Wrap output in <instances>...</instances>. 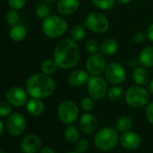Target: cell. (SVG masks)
Wrapping results in <instances>:
<instances>
[{"instance_id": "1", "label": "cell", "mask_w": 153, "mask_h": 153, "mask_svg": "<svg viewBox=\"0 0 153 153\" xmlns=\"http://www.w3.org/2000/svg\"><path fill=\"white\" fill-rule=\"evenodd\" d=\"M80 58V48L78 42L70 37L61 39L54 48L53 59L59 68L70 69L75 68L79 63Z\"/></svg>"}, {"instance_id": "2", "label": "cell", "mask_w": 153, "mask_h": 153, "mask_svg": "<svg viewBox=\"0 0 153 153\" xmlns=\"http://www.w3.org/2000/svg\"><path fill=\"white\" fill-rule=\"evenodd\" d=\"M56 88V83L51 76L35 73L29 76L26 81V91L33 98H46L51 97Z\"/></svg>"}, {"instance_id": "3", "label": "cell", "mask_w": 153, "mask_h": 153, "mask_svg": "<svg viewBox=\"0 0 153 153\" xmlns=\"http://www.w3.org/2000/svg\"><path fill=\"white\" fill-rule=\"evenodd\" d=\"M42 30L48 38L59 39L66 33L68 23L61 16L51 15L42 20Z\"/></svg>"}, {"instance_id": "4", "label": "cell", "mask_w": 153, "mask_h": 153, "mask_svg": "<svg viewBox=\"0 0 153 153\" xmlns=\"http://www.w3.org/2000/svg\"><path fill=\"white\" fill-rule=\"evenodd\" d=\"M119 138L118 132L114 128L104 127L95 134L94 144L101 151H109L117 145Z\"/></svg>"}, {"instance_id": "5", "label": "cell", "mask_w": 153, "mask_h": 153, "mask_svg": "<svg viewBox=\"0 0 153 153\" xmlns=\"http://www.w3.org/2000/svg\"><path fill=\"white\" fill-rule=\"evenodd\" d=\"M126 104L133 108L140 109L149 104V92L141 86L133 85L130 86L124 94Z\"/></svg>"}, {"instance_id": "6", "label": "cell", "mask_w": 153, "mask_h": 153, "mask_svg": "<svg viewBox=\"0 0 153 153\" xmlns=\"http://www.w3.org/2000/svg\"><path fill=\"white\" fill-rule=\"evenodd\" d=\"M83 25L90 32L98 34L106 33L110 26L108 18L99 11H93L89 13L86 16Z\"/></svg>"}, {"instance_id": "7", "label": "cell", "mask_w": 153, "mask_h": 153, "mask_svg": "<svg viewBox=\"0 0 153 153\" xmlns=\"http://www.w3.org/2000/svg\"><path fill=\"white\" fill-rule=\"evenodd\" d=\"M88 93L90 97L95 101H100L104 99L108 91V82L101 76H90L87 83Z\"/></svg>"}, {"instance_id": "8", "label": "cell", "mask_w": 153, "mask_h": 153, "mask_svg": "<svg viewBox=\"0 0 153 153\" xmlns=\"http://www.w3.org/2000/svg\"><path fill=\"white\" fill-rule=\"evenodd\" d=\"M58 116L63 123L72 124L79 119V107L71 100H64L58 107Z\"/></svg>"}, {"instance_id": "9", "label": "cell", "mask_w": 153, "mask_h": 153, "mask_svg": "<svg viewBox=\"0 0 153 153\" xmlns=\"http://www.w3.org/2000/svg\"><path fill=\"white\" fill-rule=\"evenodd\" d=\"M105 79L111 85H120L126 79V70L123 66L118 62L107 64L105 70Z\"/></svg>"}, {"instance_id": "10", "label": "cell", "mask_w": 153, "mask_h": 153, "mask_svg": "<svg viewBox=\"0 0 153 153\" xmlns=\"http://www.w3.org/2000/svg\"><path fill=\"white\" fill-rule=\"evenodd\" d=\"M25 117L20 113H12L6 122V130L13 137L20 136L25 131Z\"/></svg>"}, {"instance_id": "11", "label": "cell", "mask_w": 153, "mask_h": 153, "mask_svg": "<svg viewBox=\"0 0 153 153\" xmlns=\"http://www.w3.org/2000/svg\"><path fill=\"white\" fill-rule=\"evenodd\" d=\"M106 66V59L101 53L90 55L86 61V69L90 76H100L105 72Z\"/></svg>"}, {"instance_id": "12", "label": "cell", "mask_w": 153, "mask_h": 153, "mask_svg": "<svg viewBox=\"0 0 153 153\" xmlns=\"http://www.w3.org/2000/svg\"><path fill=\"white\" fill-rule=\"evenodd\" d=\"M28 93L21 87H12L6 93L7 101L15 107H22L28 102Z\"/></svg>"}, {"instance_id": "13", "label": "cell", "mask_w": 153, "mask_h": 153, "mask_svg": "<svg viewBox=\"0 0 153 153\" xmlns=\"http://www.w3.org/2000/svg\"><path fill=\"white\" fill-rule=\"evenodd\" d=\"M20 148L24 153H37L42 149V140L36 134H27L22 139Z\"/></svg>"}, {"instance_id": "14", "label": "cell", "mask_w": 153, "mask_h": 153, "mask_svg": "<svg viewBox=\"0 0 153 153\" xmlns=\"http://www.w3.org/2000/svg\"><path fill=\"white\" fill-rule=\"evenodd\" d=\"M119 142L121 146L124 149L128 150H135L140 147L141 139L137 132L128 131L126 132L122 133L119 138Z\"/></svg>"}, {"instance_id": "15", "label": "cell", "mask_w": 153, "mask_h": 153, "mask_svg": "<svg viewBox=\"0 0 153 153\" xmlns=\"http://www.w3.org/2000/svg\"><path fill=\"white\" fill-rule=\"evenodd\" d=\"M89 78L90 76L87 69H75L69 73L68 76V83L70 87L80 88L88 83Z\"/></svg>"}, {"instance_id": "16", "label": "cell", "mask_w": 153, "mask_h": 153, "mask_svg": "<svg viewBox=\"0 0 153 153\" xmlns=\"http://www.w3.org/2000/svg\"><path fill=\"white\" fill-rule=\"evenodd\" d=\"M80 0H58L57 11L61 16H71L79 10Z\"/></svg>"}, {"instance_id": "17", "label": "cell", "mask_w": 153, "mask_h": 153, "mask_svg": "<svg viewBox=\"0 0 153 153\" xmlns=\"http://www.w3.org/2000/svg\"><path fill=\"white\" fill-rule=\"evenodd\" d=\"M79 127L85 134H92L97 128V117L91 113H86L79 119Z\"/></svg>"}, {"instance_id": "18", "label": "cell", "mask_w": 153, "mask_h": 153, "mask_svg": "<svg viewBox=\"0 0 153 153\" xmlns=\"http://www.w3.org/2000/svg\"><path fill=\"white\" fill-rule=\"evenodd\" d=\"M132 79L135 83V85L144 87L150 81L149 73L147 69V68L143 66H137L132 70Z\"/></svg>"}, {"instance_id": "19", "label": "cell", "mask_w": 153, "mask_h": 153, "mask_svg": "<svg viewBox=\"0 0 153 153\" xmlns=\"http://www.w3.org/2000/svg\"><path fill=\"white\" fill-rule=\"evenodd\" d=\"M119 50V42L114 38H106L101 43L99 51L104 56H113Z\"/></svg>"}, {"instance_id": "20", "label": "cell", "mask_w": 153, "mask_h": 153, "mask_svg": "<svg viewBox=\"0 0 153 153\" xmlns=\"http://www.w3.org/2000/svg\"><path fill=\"white\" fill-rule=\"evenodd\" d=\"M139 64L147 68H153V46L149 45L144 47L138 57Z\"/></svg>"}, {"instance_id": "21", "label": "cell", "mask_w": 153, "mask_h": 153, "mask_svg": "<svg viewBox=\"0 0 153 153\" xmlns=\"http://www.w3.org/2000/svg\"><path fill=\"white\" fill-rule=\"evenodd\" d=\"M45 109L44 104L39 98H31L26 103V111L33 116H40L43 114Z\"/></svg>"}, {"instance_id": "22", "label": "cell", "mask_w": 153, "mask_h": 153, "mask_svg": "<svg viewBox=\"0 0 153 153\" xmlns=\"http://www.w3.org/2000/svg\"><path fill=\"white\" fill-rule=\"evenodd\" d=\"M9 36L14 42H22L27 36V29L21 24H16L11 26L9 31Z\"/></svg>"}, {"instance_id": "23", "label": "cell", "mask_w": 153, "mask_h": 153, "mask_svg": "<svg viewBox=\"0 0 153 153\" xmlns=\"http://www.w3.org/2000/svg\"><path fill=\"white\" fill-rule=\"evenodd\" d=\"M132 125H133V121H132L131 117L129 115L121 116L116 122V129L121 133L131 131Z\"/></svg>"}, {"instance_id": "24", "label": "cell", "mask_w": 153, "mask_h": 153, "mask_svg": "<svg viewBox=\"0 0 153 153\" xmlns=\"http://www.w3.org/2000/svg\"><path fill=\"white\" fill-rule=\"evenodd\" d=\"M64 137L70 143L76 142L79 140L80 131L78 127H76L72 124H68V126L64 131Z\"/></svg>"}, {"instance_id": "25", "label": "cell", "mask_w": 153, "mask_h": 153, "mask_svg": "<svg viewBox=\"0 0 153 153\" xmlns=\"http://www.w3.org/2000/svg\"><path fill=\"white\" fill-rule=\"evenodd\" d=\"M86 27L84 25L78 24L74 25L70 30V38L75 42H80L86 37Z\"/></svg>"}, {"instance_id": "26", "label": "cell", "mask_w": 153, "mask_h": 153, "mask_svg": "<svg viewBox=\"0 0 153 153\" xmlns=\"http://www.w3.org/2000/svg\"><path fill=\"white\" fill-rule=\"evenodd\" d=\"M50 3L42 1L37 4L35 7V15L40 19H45L51 14V7L49 5Z\"/></svg>"}, {"instance_id": "27", "label": "cell", "mask_w": 153, "mask_h": 153, "mask_svg": "<svg viewBox=\"0 0 153 153\" xmlns=\"http://www.w3.org/2000/svg\"><path fill=\"white\" fill-rule=\"evenodd\" d=\"M124 94V90L122 87H120L119 85H112V87L108 88L106 97L109 100L113 102H117L123 98Z\"/></svg>"}, {"instance_id": "28", "label": "cell", "mask_w": 153, "mask_h": 153, "mask_svg": "<svg viewBox=\"0 0 153 153\" xmlns=\"http://www.w3.org/2000/svg\"><path fill=\"white\" fill-rule=\"evenodd\" d=\"M58 65L56 63V61L54 60V59H45L42 65H41V70L43 74L51 76L53 75L57 69H58Z\"/></svg>"}, {"instance_id": "29", "label": "cell", "mask_w": 153, "mask_h": 153, "mask_svg": "<svg viewBox=\"0 0 153 153\" xmlns=\"http://www.w3.org/2000/svg\"><path fill=\"white\" fill-rule=\"evenodd\" d=\"M91 2L99 10L106 11L114 7L116 0H91Z\"/></svg>"}, {"instance_id": "30", "label": "cell", "mask_w": 153, "mask_h": 153, "mask_svg": "<svg viewBox=\"0 0 153 153\" xmlns=\"http://www.w3.org/2000/svg\"><path fill=\"white\" fill-rule=\"evenodd\" d=\"M80 106L82 110L87 113H91L96 107V101L90 97H85L80 102Z\"/></svg>"}, {"instance_id": "31", "label": "cell", "mask_w": 153, "mask_h": 153, "mask_svg": "<svg viewBox=\"0 0 153 153\" xmlns=\"http://www.w3.org/2000/svg\"><path fill=\"white\" fill-rule=\"evenodd\" d=\"M99 47L100 45L95 39H88L85 42V50L90 55L97 53V51H99Z\"/></svg>"}, {"instance_id": "32", "label": "cell", "mask_w": 153, "mask_h": 153, "mask_svg": "<svg viewBox=\"0 0 153 153\" xmlns=\"http://www.w3.org/2000/svg\"><path fill=\"white\" fill-rule=\"evenodd\" d=\"M6 20H7V23L13 26L16 24H18V21H19V15L17 13V10L16 9H12L9 10L6 16Z\"/></svg>"}, {"instance_id": "33", "label": "cell", "mask_w": 153, "mask_h": 153, "mask_svg": "<svg viewBox=\"0 0 153 153\" xmlns=\"http://www.w3.org/2000/svg\"><path fill=\"white\" fill-rule=\"evenodd\" d=\"M12 106L7 101H0V117H8L13 113Z\"/></svg>"}, {"instance_id": "34", "label": "cell", "mask_w": 153, "mask_h": 153, "mask_svg": "<svg viewBox=\"0 0 153 153\" xmlns=\"http://www.w3.org/2000/svg\"><path fill=\"white\" fill-rule=\"evenodd\" d=\"M88 147H89L88 141L86 139H81V140H79L78 141H76L75 149H76V152L84 153V152H86L88 149Z\"/></svg>"}, {"instance_id": "35", "label": "cell", "mask_w": 153, "mask_h": 153, "mask_svg": "<svg viewBox=\"0 0 153 153\" xmlns=\"http://www.w3.org/2000/svg\"><path fill=\"white\" fill-rule=\"evenodd\" d=\"M7 2L12 9L20 10L25 7L26 4V0H7Z\"/></svg>"}, {"instance_id": "36", "label": "cell", "mask_w": 153, "mask_h": 153, "mask_svg": "<svg viewBox=\"0 0 153 153\" xmlns=\"http://www.w3.org/2000/svg\"><path fill=\"white\" fill-rule=\"evenodd\" d=\"M145 115L149 123L153 125V101L149 102L145 108Z\"/></svg>"}, {"instance_id": "37", "label": "cell", "mask_w": 153, "mask_h": 153, "mask_svg": "<svg viewBox=\"0 0 153 153\" xmlns=\"http://www.w3.org/2000/svg\"><path fill=\"white\" fill-rule=\"evenodd\" d=\"M132 39H133V42L135 43L141 44V43H143L147 40V34H146V33L140 31V32H137V33H134Z\"/></svg>"}, {"instance_id": "38", "label": "cell", "mask_w": 153, "mask_h": 153, "mask_svg": "<svg viewBox=\"0 0 153 153\" xmlns=\"http://www.w3.org/2000/svg\"><path fill=\"white\" fill-rule=\"evenodd\" d=\"M146 34H147V39L153 42V23L148 27L147 31H146Z\"/></svg>"}, {"instance_id": "39", "label": "cell", "mask_w": 153, "mask_h": 153, "mask_svg": "<svg viewBox=\"0 0 153 153\" xmlns=\"http://www.w3.org/2000/svg\"><path fill=\"white\" fill-rule=\"evenodd\" d=\"M127 64H128V66H129L130 68H134L135 67H137V66L140 65V64H139V59H136V58H131V59H129Z\"/></svg>"}, {"instance_id": "40", "label": "cell", "mask_w": 153, "mask_h": 153, "mask_svg": "<svg viewBox=\"0 0 153 153\" xmlns=\"http://www.w3.org/2000/svg\"><path fill=\"white\" fill-rule=\"evenodd\" d=\"M39 153H55V151L51 147H43L40 149Z\"/></svg>"}, {"instance_id": "41", "label": "cell", "mask_w": 153, "mask_h": 153, "mask_svg": "<svg viewBox=\"0 0 153 153\" xmlns=\"http://www.w3.org/2000/svg\"><path fill=\"white\" fill-rule=\"evenodd\" d=\"M5 132V126H4V123L0 120V139H1L4 135Z\"/></svg>"}, {"instance_id": "42", "label": "cell", "mask_w": 153, "mask_h": 153, "mask_svg": "<svg viewBox=\"0 0 153 153\" xmlns=\"http://www.w3.org/2000/svg\"><path fill=\"white\" fill-rule=\"evenodd\" d=\"M132 0H116V2L120 5H128Z\"/></svg>"}, {"instance_id": "43", "label": "cell", "mask_w": 153, "mask_h": 153, "mask_svg": "<svg viewBox=\"0 0 153 153\" xmlns=\"http://www.w3.org/2000/svg\"><path fill=\"white\" fill-rule=\"evenodd\" d=\"M149 93L153 96V79H150L149 83Z\"/></svg>"}, {"instance_id": "44", "label": "cell", "mask_w": 153, "mask_h": 153, "mask_svg": "<svg viewBox=\"0 0 153 153\" xmlns=\"http://www.w3.org/2000/svg\"><path fill=\"white\" fill-rule=\"evenodd\" d=\"M43 1H45V2H48V3H54V2L58 1V0H43Z\"/></svg>"}, {"instance_id": "45", "label": "cell", "mask_w": 153, "mask_h": 153, "mask_svg": "<svg viewBox=\"0 0 153 153\" xmlns=\"http://www.w3.org/2000/svg\"><path fill=\"white\" fill-rule=\"evenodd\" d=\"M0 153H7L6 150H3V149H0Z\"/></svg>"}, {"instance_id": "46", "label": "cell", "mask_w": 153, "mask_h": 153, "mask_svg": "<svg viewBox=\"0 0 153 153\" xmlns=\"http://www.w3.org/2000/svg\"><path fill=\"white\" fill-rule=\"evenodd\" d=\"M67 153H79V152H76V151H68Z\"/></svg>"}]
</instances>
